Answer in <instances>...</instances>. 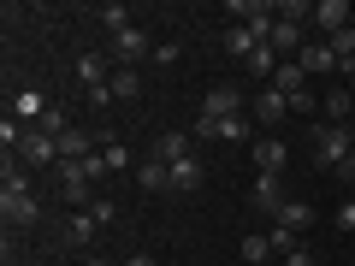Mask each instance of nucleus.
Segmentation results:
<instances>
[{
    "instance_id": "412c9836",
    "label": "nucleus",
    "mask_w": 355,
    "mask_h": 266,
    "mask_svg": "<svg viewBox=\"0 0 355 266\" xmlns=\"http://www.w3.org/2000/svg\"><path fill=\"white\" fill-rule=\"evenodd\" d=\"M279 65H284V60H279V53H272V42H261V48L249 53V77H272V71H279Z\"/></svg>"
},
{
    "instance_id": "4468645a",
    "label": "nucleus",
    "mask_w": 355,
    "mask_h": 266,
    "mask_svg": "<svg viewBox=\"0 0 355 266\" xmlns=\"http://www.w3.org/2000/svg\"><path fill=\"white\" fill-rule=\"evenodd\" d=\"M196 190H202V160L190 154V160L172 166V195H196Z\"/></svg>"
},
{
    "instance_id": "a211bd4d",
    "label": "nucleus",
    "mask_w": 355,
    "mask_h": 266,
    "mask_svg": "<svg viewBox=\"0 0 355 266\" xmlns=\"http://www.w3.org/2000/svg\"><path fill=\"white\" fill-rule=\"evenodd\" d=\"M137 95H142V71L113 65V101H137Z\"/></svg>"
},
{
    "instance_id": "aec40b11",
    "label": "nucleus",
    "mask_w": 355,
    "mask_h": 266,
    "mask_svg": "<svg viewBox=\"0 0 355 266\" xmlns=\"http://www.w3.org/2000/svg\"><path fill=\"white\" fill-rule=\"evenodd\" d=\"M279 225H284V231H308V225H314V207H308V202H296V195H291V202L279 207Z\"/></svg>"
},
{
    "instance_id": "cd10ccee",
    "label": "nucleus",
    "mask_w": 355,
    "mask_h": 266,
    "mask_svg": "<svg viewBox=\"0 0 355 266\" xmlns=\"http://www.w3.org/2000/svg\"><path fill=\"white\" fill-rule=\"evenodd\" d=\"M291 113H320V101H314V89H302V95H291Z\"/></svg>"
},
{
    "instance_id": "423d86ee",
    "label": "nucleus",
    "mask_w": 355,
    "mask_h": 266,
    "mask_svg": "<svg viewBox=\"0 0 355 266\" xmlns=\"http://www.w3.org/2000/svg\"><path fill=\"white\" fill-rule=\"evenodd\" d=\"M249 113H254V118H261V125H284V118H291V101H284L279 89L266 83V89H261V95H254V101H249Z\"/></svg>"
},
{
    "instance_id": "473e14b6",
    "label": "nucleus",
    "mask_w": 355,
    "mask_h": 266,
    "mask_svg": "<svg viewBox=\"0 0 355 266\" xmlns=\"http://www.w3.org/2000/svg\"><path fill=\"white\" fill-rule=\"evenodd\" d=\"M125 266H154V254H130V260Z\"/></svg>"
},
{
    "instance_id": "7ed1b4c3",
    "label": "nucleus",
    "mask_w": 355,
    "mask_h": 266,
    "mask_svg": "<svg viewBox=\"0 0 355 266\" xmlns=\"http://www.w3.org/2000/svg\"><path fill=\"white\" fill-rule=\"evenodd\" d=\"M36 195L30 190H0V219H6V231H24V225H36Z\"/></svg>"
},
{
    "instance_id": "dca6fc26",
    "label": "nucleus",
    "mask_w": 355,
    "mask_h": 266,
    "mask_svg": "<svg viewBox=\"0 0 355 266\" xmlns=\"http://www.w3.org/2000/svg\"><path fill=\"white\" fill-rule=\"evenodd\" d=\"M296 65H302V71H320V77H326V71H338V60H331V48H326V42H308V48L296 53Z\"/></svg>"
},
{
    "instance_id": "ddd939ff",
    "label": "nucleus",
    "mask_w": 355,
    "mask_h": 266,
    "mask_svg": "<svg viewBox=\"0 0 355 266\" xmlns=\"http://www.w3.org/2000/svg\"><path fill=\"white\" fill-rule=\"evenodd\" d=\"M154 160H166V166L190 160V136H184V130H166V136H154Z\"/></svg>"
},
{
    "instance_id": "6e6552de",
    "label": "nucleus",
    "mask_w": 355,
    "mask_h": 266,
    "mask_svg": "<svg viewBox=\"0 0 355 266\" xmlns=\"http://www.w3.org/2000/svg\"><path fill=\"white\" fill-rule=\"evenodd\" d=\"M71 71H77V83H83V89H101L107 77H113V60H107V53H77Z\"/></svg>"
},
{
    "instance_id": "1a4fd4ad",
    "label": "nucleus",
    "mask_w": 355,
    "mask_h": 266,
    "mask_svg": "<svg viewBox=\"0 0 355 266\" xmlns=\"http://www.w3.org/2000/svg\"><path fill=\"white\" fill-rule=\"evenodd\" d=\"M308 24L326 30V36H338V30H349V6H343V0H320L314 12H308Z\"/></svg>"
},
{
    "instance_id": "9b49d317",
    "label": "nucleus",
    "mask_w": 355,
    "mask_h": 266,
    "mask_svg": "<svg viewBox=\"0 0 355 266\" xmlns=\"http://www.w3.org/2000/svg\"><path fill=\"white\" fill-rule=\"evenodd\" d=\"M137 184H142V190H148V195L172 190V166H166V160H154V154H148V160L137 166Z\"/></svg>"
},
{
    "instance_id": "f704fd0d",
    "label": "nucleus",
    "mask_w": 355,
    "mask_h": 266,
    "mask_svg": "<svg viewBox=\"0 0 355 266\" xmlns=\"http://www.w3.org/2000/svg\"><path fill=\"white\" fill-rule=\"evenodd\" d=\"M53 266H65V260H53Z\"/></svg>"
},
{
    "instance_id": "5701e85b",
    "label": "nucleus",
    "mask_w": 355,
    "mask_h": 266,
    "mask_svg": "<svg viewBox=\"0 0 355 266\" xmlns=\"http://www.w3.org/2000/svg\"><path fill=\"white\" fill-rule=\"evenodd\" d=\"M266 242H272V254H279V260H291V254L302 249V242H296V231H284V225H272V231H266Z\"/></svg>"
},
{
    "instance_id": "7c9ffc66",
    "label": "nucleus",
    "mask_w": 355,
    "mask_h": 266,
    "mask_svg": "<svg viewBox=\"0 0 355 266\" xmlns=\"http://www.w3.org/2000/svg\"><path fill=\"white\" fill-rule=\"evenodd\" d=\"M284 266H314V254H308V249H296V254H291Z\"/></svg>"
},
{
    "instance_id": "2eb2a0df",
    "label": "nucleus",
    "mask_w": 355,
    "mask_h": 266,
    "mask_svg": "<svg viewBox=\"0 0 355 266\" xmlns=\"http://www.w3.org/2000/svg\"><path fill=\"white\" fill-rule=\"evenodd\" d=\"M272 89H279L284 101H291V95H302V89H308V71H302V65H296V60H284L279 71H272Z\"/></svg>"
},
{
    "instance_id": "72a5a7b5",
    "label": "nucleus",
    "mask_w": 355,
    "mask_h": 266,
    "mask_svg": "<svg viewBox=\"0 0 355 266\" xmlns=\"http://www.w3.org/2000/svg\"><path fill=\"white\" fill-rule=\"evenodd\" d=\"M89 266H107V260H89Z\"/></svg>"
},
{
    "instance_id": "6ab92c4d",
    "label": "nucleus",
    "mask_w": 355,
    "mask_h": 266,
    "mask_svg": "<svg viewBox=\"0 0 355 266\" xmlns=\"http://www.w3.org/2000/svg\"><path fill=\"white\" fill-rule=\"evenodd\" d=\"M89 154H95V142H89V130H65V136H60V160H89Z\"/></svg>"
},
{
    "instance_id": "0eeeda50",
    "label": "nucleus",
    "mask_w": 355,
    "mask_h": 266,
    "mask_svg": "<svg viewBox=\"0 0 355 266\" xmlns=\"http://www.w3.org/2000/svg\"><path fill=\"white\" fill-rule=\"evenodd\" d=\"M196 136H225V142H243L249 136V118H207V113H196Z\"/></svg>"
},
{
    "instance_id": "c85d7f7f",
    "label": "nucleus",
    "mask_w": 355,
    "mask_h": 266,
    "mask_svg": "<svg viewBox=\"0 0 355 266\" xmlns=\"http://www.w3.org/2000/svg\"><path fill=\"white\" fill-rule=\"evenodd\" d=\"M154 65H178V42H160L154 48Z\"/></svg>"
},
{
    "instance_id": "b1692460",
    "label": "nucleus",
    "mask_w": 355,
    "mask_h": 266,
    "mask_svg": "<svg viewBox=\"0 0 355 266\" xmlns=\"http://www.w3.org/2000/svg\"><path fill=\"white\" fill-rule=\"evenodd\" d=\"M243 260H249V266H266V260H272V242H266V237H243Z\"/></svg>"
},
{
    "instance_id": "f03ea898",
    "label": "nucleus",
    "mask_w": 355,
    "mask_h": 266,
    "mask_svg": "<svg viewBox=\"0 0 355 266\" xmlns=\"http://www.w3.org/2000/svg\"><path fill=\"white\" fill-rule=\"evenodd\" d=\"M148 53H154V36H148L142 24H130L125 36H113V65H130V71H137Z\"/></svg>"
},
{
    "instance_id": "a878e982",
    "label": "nucleus",
    "mask_w": 355,
    "mask_h": 266,
    "mask_svg": "<svg viewBox=\"0 0 355 266\" xmlns=\"http://www.w3.org/2000/svg\"><path fill=\"white\" fill-rule=\"evenodd\" d=\"M101 24L113 30V36H125L130 30V6H101Z\"/></svg>"
},
{
    "instance_id": "c9c22d12",
    "label": "nucleus",
    "mask_w": 355,
    "mask_h": 266,
    "mask_svg": "<svg viewBox=\"0 0 355 266\" xmlns=\"http://www.w3.org/2000/svg\"><path fill=\"white\" fill-rule=\"evenodd\" d=\"M349 95H355V89H349Z\"/></svg>"
},
{
    "instance_id": "393cba45",
    "label": "nucleus",
    "mask_w": 355,
    "mask_h": 266,
    "mask_svg": "<svg viewBox=\"0 0 355 266\" xmlns=\"http://www.w3.org/2000/svg\"><path fill=\"white\" fill-rule=\"evenodd\" d=\"M101 154H107V172H130V148L125 142H101Z\"/></svg>"
},
{
    "instance_id": "20e7f679",
    "label": "nucleus",
    "mask_w": 355,
    "mask_h": 266,
    "mask_svg": "<svg viewBox=\"0 0 355 266\" xmlns=\"http://www.w3.org/2000/svg\"><path fill=\"white\" fill-rule=\"evenodd\" d=\"M249 160H254V177H284V166H291V148H284L279 136H261L249 148Z\"/></svg>"
},
{
    "instance_id": "bb28decb",
    "label": "nucleus",
    "mask_w": 355,
    "mask_h": 266,
    "mask_svg": "<svg viewBox=\"0 0 355 266\" xmlns=\"http://www.w3.org/2000/svg\"><path fill=\"white\" fill-rule=\"evenodd\" d=\"M89 213H95V225H113V219H119V207L107 202V195H95V202H89Z\"/></svg>"
},
{
    "instance_id": "2f4dec72",
    "label": "nucleus",
    "mask_w": 355,
    "mask_h": 266,
    "mask_svg": "<svg viewBox=\"0 0 355 266\" xmlns=\"http://www.w3.org/2000/svg\"><path fill=\"white\" fill-rule=\"evenodd\" d=\"M343 184H349V190H355V154H349V160H343Z\"/></svg>"
},
{
    "instance_id": "f8f14e48",
    "label": "nucleus",
    "mask_w": 355,
    "mask_h": 266,
    "mask_svg": "<svg viewBox=\"0 0 355 266\" xmlns=\"http://www.w3.org/2000/svg\"><path fill=\"white\" fill-rule=\"evenodd\" d=\"M249 202H254V207H272V213H279V207L291 202V195H284V177H254Z\"/></svg>"
},
{
    "instance_id": "f257e3e1",
    "label": "nucleus",
    "mask_w": 355,
    "mask_h": 266,
    "mask_svg": "<svg viewBox=\"0 0 355 266\" xmlns=\"http://www.w3.org/2000/svg\"><path fill=\"white\" fill-rule=\"evenodd\" d=\"M314 154H320V166H326V172H343V160L355 154L349 125H326V118H320V130H314Z\"/></svg>"
},
{
    "instance_id": "c756f323",
    "label": "nucleus",
    "mask_w": 355,
    "mask_h": 266,
    "mask_svg": "<svg viewBox=\"0 0 355 266\" xmlns=\"http://www.w3.org/2000/svg\"><path fill=\"white\" fill-rule=\"evenodd\" d=\"M338 231H355V202H343V207H338Z\"/></svg>"
},
{
    "instance_id": "39448f33",
    "label": "nucleus",
    "mask_w": 355,
    "mask_h": 266,
    "mask_svg": "<svg viewBox=\"0 0 355 266\" xmlns=\"http://www.w3.org/2000/svg\"><path fill=\"white\" fill-rule=\"evenodd\" d=\"M202 113H207V118H237V113H243V89H237V83H214V89L202 95Z\"/></svg>"
},
{
    "instance_id": "9d476101",
    "label": "nucleus",
    "mask_w": 355,
    "mask_h": 266,
    "mask_svg": "<svg viewBox=\"0 0 355 266\" xmlns=\"http://www.w3.org/2000/svg\"><path fill=\"white\" fill-rule=\"evenodd\" d=\"M95 231H101V225H95V213L83 207V213H71V219H65V231H60V237H65V249H89V242H95Z\"/></svg>"
},
{
    "instance_id": "4be33fe9",
    "label": "nucleus",
    "mask_w": 355,
    "mask_h": 266,
    "mask_svg": "<svg viewBox=\"0 0 355 266\" xmlns=\"http://www.w3.org/2000/svg\"><path fill=\"white\" fill-rule=\"evenodd\" d=\"M254 48H261V42H254V36H249L243 24H231V30H225V53H237V60H249Z\"/></svg>"
},
{
    "instance_id": "f3484780",
    "label": "nucleus",
    "mask_w": 355,
    "mask_h": 266,
    "mask_svg": "<svg viewBox=\"0 0 355 266\" xmlns=\"http://www.w3.org/2000/svg\"><path fill=\"white\" fill-rule=\"evenodd\" d=\"M42 113H48V101H42L36 89H24V95L12 101V118H18V125H42Z\"/></svg>"
}]
</instances>
